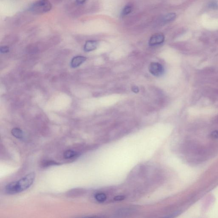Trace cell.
Here are the masks:
<instances>
[{"instance_id": "cell-1", "label": "cell", "mask_w": 218, "mask_h": 218, "mask_svg": "<svg viewBox=\"0 0 218 218\" xmlns=\"http://www.w3.org/2000/svg\"><path fill=\"white\" fill-rule=\"evenodd\" d=\"M35 177V174L32 172L24 176L19 181L14 182L15 193L22 192L29 188L33 184Z\"/></svg>"}, {"instance_id": "cell-2", "label": "cell", "mask_w": 218, "mask_h": 218, "mask_svg": "<svg viewBox=\"0 0 218 218\" xmlns=\"http://www.w3.org/2000/svg\"><path fill=\"white\" fill-rule=\"evenodd\" d=\"M52 7L49 0H39L30 7L29 10L35 14H43L50 11Z\"/></svg>"}, {"instance_id": "cell-3", "label": "cell", "mask_w": 218, "mask_h": 218, "mask_svg": "<svg viewBox=\"0 0 218 218\" xmlns=\"http://www.w3.org/2000/svg\"><path fill=\"white\" fill-rule=\"evenodd\" d=\"M150 72L155 77H160L164 73L163 66L157 62H152L149 67Z\"/></svg>"}, {"instance_id": "cell-4", "label": "cell", "mask_w": 218, "mask_h": 218, "mask_svg": "<svg viewBox=\"0 0 218 218\" xmlns=\"http://www.w3.org/2000/svg\"><path fill=\"white\" fill-rule=\"evenodd\" d=\"M165 36L161 34H155L150 39L149 44L153 46L161 44L164 41Z\"/></svg>"}, {"instance_id": "cell-5", "label": "cell", "mask_w": 218, "mask_h": 218, "mask_svg": "<svg viewBox=\"0 0 218 218\" xmlns=\"http://www.w3.org/2000/svg\"><path fill=\"white\" fill-rule=\"evenodd\" d=\"M86 60V57L83 56H77L72 59L71 62V66L72 68L78 67L85 62Z\"/></svg>"}, {"instance_id": "cell-6", "label": "cell", "mask_w": 218, "mask_h": 218, "mask_svg": "<svg viewBox=\"0 0 218 218\" xmlns=\"http://www.w3.org/2000/svg\"><path fill=\"white\" fill-rule=\"evenodd\" d=\"M98 45V43L96 41H93V40L87 41L84 46V50L87 52L92 51L96 49Z\"/></svg>"}, {"instance_id": "cell-7", "label": "cell", "mask_w": 218, "mask_h": 218, "mask_svg": "<svg viewBox=\"0 0 218 218\" xmlns=\"http://www.w3.org/2000/svg\"><path fill=\"white\" fill-rule=\"evenodd\" d=\"M79 155L78 152L72 151V150H67L64 153V157L65 159L69 160V159H73L77 157Z\"/></svg>"}, {"instance_id": "cell-8", "label": "cell", "mask_w": 218, "mask_h": 218, "mask_svg": "<svg viewBox=\"0 0 218 218\" xmlns=\"http://www.w3.org/2000/svg\"><path fill=\"white\" fill-rule=\"evenodd\" d=\"M11 133L12 135L18 139H22L24 137L22 130L18 128H14L12 130Z\"/></svg>"}, {"instance_id": "cell-9", "label": "cell", "mask_w": 218, "mask_h": 218, "mask_svg": "<svg viewBox=\"0 0 218 218\" xmlns=\"http://www.w3.org/2000/svg\"><path fill=\"white\" fill-rule=\"evenodd\" d=\"M176 14L174 13H169L166 15L163 18V21L165 23L170 22L176 19Z\"/></svg>"}, {"instance_id": "cell-10", "label": "cell", "mask_w": 218, "mask_h": 218, "mask_svg": "<svg viewBox=\"0 0 218 218\" xmlns=\"http://www.w3.org/2000/svg\"><path fill=\"white\" fill-rule=\"evenodd\" d=\"M60 165L59 163L52 160H45L41 163V166L43 168H47L49 166L58 165Z\"/></svg>"}, {"instance_id": "cell-11", "label": "cell", "mask_w": 218, "mask_h": 218, "mask_svg": "<svg viewBox=\"0 0 218 218\" xmlns=\"http://www.w3.org/2000/svg\"><path fill=\"white\" fill-rule=\"evenodd\" d=\"M95 198L98 202H103L106 200L107 197L105 195L104 193H97L95 196Z\"/></svg>"}, {"instance_id": "cell-12", "label": "cell", "mask_w": 218, "mask_h": 218, "mask_svg": "<svg viewBox=\"0 0 218 218\" xmlns=\"http://www.w3.org/2000/svg\"><path fill=\"white\" fill-rule=\"evenodd\" d=\"M132 7L131 5L126 6L122 11V16H125L130 14L132 11Z\"/></svg>"}, {"instance_id": "cell-13", "label": "cell", "mask_w": 218, "mask_h": 218, "mask_svg": "<svg viewBox=\"0 0 218 218\" xmlns=\"http://www.w3.org/2000/svg\"><path fill=\"white\" fill-rule=\"evenodd\" d=\"M210 137L212 139H218V130H214L210 134Z\"/></svg>"}, {"instance_id": "cell-14", "label": "cell", "mask_w": 218, "mask_h": 218, "mask_svg": "<svg viewBox=\"0 0 218 218\" xmlns=\"http://www.w3.org/2000/svg\"><path fill=\"white\" fill-rule=\"evenodd\" d=\"M209 7L211 8L216 9L218 8V5L217 2L216 1H213L209 4Z\"/></svg>"}, {"instance_id": "cell-15", "label": "cell", "mask_w": 218, "mask_h": 218, "mask_svg": "<svg viewBox=\"0 0 218 218\" xmlns=\"http://www.w3.org/2000/svg\"><path fill=\"white\" fill-rule=\"evenodd\" d=\"M0 52L2 53H6L9 52V47L7 46H2L0 48Z\"/></svg>"}, {"instance_id": "cell-16", "label": "cell", "mask_w": 218, "mask_h": 218, "mask_svg": "<svg viewBox=\"0 0 218 218\" xmlns=\"http://www.w3.org/2000/svg\"><path fill=\"white\" fill-rule=\"evenodd\" d=\"M86 0H76V3L77 5H83L86 2Z\"/></svg>"}, {"instance_id": "cell-17", "label": "cell", "mask_w": 218, "mask_h": 218, "mask_svg": "<svg viewBox=\"0 0 218 218\" xmlns=\"http://www.w3.org/2000/svg\"><path fill=\"white\" fill-rule=\"evenodd\" d=\"M132 91L135 93H137L139 92V89L137 86H133V87H132Z\"/></svg>"}, {"instance_id": "cell-18", "label": "cell", "mask_w": 218, "mask_h": 218, "mask_svg": "<svg viewBox=\"0 0 218 218\" xmlns=\"http://www.w3.org/2000/svg\"><path fill=\"white\" fill-rule=\"evenodd\" d=\"M124 199V197L122 196H118L115 198V200L116 201H121L123 200Z\"/></svg>"}, {"instance_id": "cell-19", "label": "cell", "mask_w": 218, "mask_h": 218, "mask_svg": "<svg viewBox=\"0 0 218 218\" xmlns=\"http://www.w3.org/2000/svg\"><path fill=\"white\" fill-rule=\"evenodd\" d=\"M55 1H56L57 2H61V1H63V0H55Z\"/></svg>"}]
</instances>
